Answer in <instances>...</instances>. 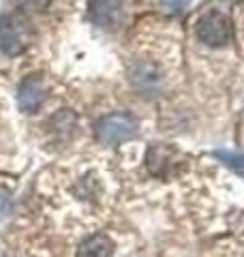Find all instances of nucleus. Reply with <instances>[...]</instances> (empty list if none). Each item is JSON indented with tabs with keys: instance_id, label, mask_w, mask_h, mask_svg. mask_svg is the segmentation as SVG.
Wrapping results in <instances>:
<instances>
[{
	"instance_id": "f257e3e1",
	"label": "nucleus",
	"mask_w": 244,
	"mask_h": 257,
	"mask_svg": "<svg viewBox=\"0 0 244 257\" xmlns=\"http://www.w3.org/2000/svg\"><path fill=\"white\" fill-rule=\"evenodd\" d=\"M30 41V24L22 13L0 15V50L9 56H18Z\"/></svg>"
},
{
	"instance_id": "f03ea898",
	"label": "nucleus",
	"mask_w": 244,
	"mask_h": 257,
	"mask_svg": "<svg viewBox=\"0 0 244 257\" xmlns=\"http://www.w3.org/2000/svg\"><path fill=\"white\" fill-rule=\"evenodd\" d=\"M195 35L201 43H206L210 47H221L231 41L233 28L231 20L223 15L221 11H208L195 24Z\"/></svg>"
},
{
	"instance_id": "7ed1b4c3",
	"label": "nucleus",
	"mask_w": 244,
	"mask_h": 257,
	"mask_svg": "<svg viewBox=\"0 0 244 257\" xmlns=\"http://www.w3.org/2000/svg\"><path fill=\"white\" fill-rule=\"evenodd\" d=\"M137 120L129 114H109L103 116L94 124V133L103 144H120L137 135Z\"/></svg>"
},
{
	"instance_id": "20e7f679",
	"label": "nucleus",
	"mask_w": 244,
	"mask_h": 257,
	"mask_svg": "<svg viewBox=\"0 0 244 257\" xmlns=\"http://www.w3.org/2000/svg\"><path fill=\"white\" fill-rule=\"evenodd\" d=\"M90 20L101 28H118L125 20V5L122 0H92Z\"/></svg>"
},
{
	"instance_id": "39448f33",
	"label": "nucleus",
	"mask_w": 244,
	"mask_h": 257,
	"mask_svg": "<svg viewBox=\"0 0 244 257\" xmlns=\"http://www.w3.org/2000/svg\"><path fill=\"white\" fill-rule=\"evenodd\" d=\"M43 99H45L43 77L41 75H28L20 84V90H18L20 109L26 111V114H35V111H39V107L43 105Z\"/></svg>"
},
{
	"instance_id": "423d86ee",
	"label": "nucleus",
	"mask_w": 244,
	"mask_h": 257,
	"mask_svg": "<svg viewBox=\"0 0 244 257\" xmlns=\"http://www.w3.org/2000/svg\"><path fill=\"white\" fill-rule=\"evenodd\" d=\"M111 255H113V242L105 234L88 236L77 246V257H111Z\"/></svg>"
},
{
	"instance_id": "0eeeda50",
	"label": "nucleus",
	"mask_w": 244,
	"mask_h": 257,
	"mask_svg": "<svg viewBox=\"0 0 244 257\" xmlns=\"http://www.w3.org/2000/svg\"><path fill=\"white\" fill-rule=\"evenodd\" d=\"M214 157L221 159L225 165L233 167V170H244V155H238V152H227V150H216Z\"/></svg>"
},
{
	"instance_id": "6e6552de",
	"label": "nucleus",
	"mask_w": 244,
	"mask_h": 257,
	"mask_svg": "<svg viewBox=\"0 0 244 257\" xmlns=\"http://www.w3.org/2000/svg\"><path fill=\"white\" fill-rule=\"evenodd\" d=\"M11 208H13L11 195H9V193H7L5 189H0V221H3L5 216L11 212Z\"/></svg>"
},
{
	"instance_id": "1a4fd4ad",
	"label": "nucleus",
	"mask_w": 244,
	"mask_h": 257,
	"mask_svg": "<svg viewBox=\"0 0 244 257\" xmlns=\"http://www.w3.org/2000/svg\"><path fill=\"white\" fill-rule=\"evenodd\" d=\"M20 3H22L24 7H26V5H35V7H39V9H41V7L47 5V0H20Z\"/></svg>"
}]
</instances>
